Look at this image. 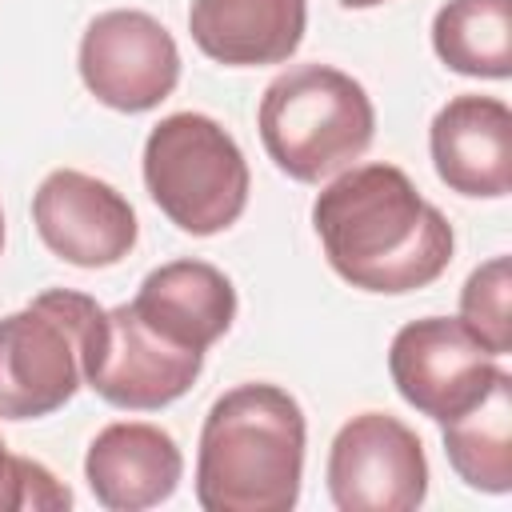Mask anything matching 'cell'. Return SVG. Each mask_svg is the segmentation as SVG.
<instances>
[{"instance_id": "cell-9", "label": "cell", "mask_w": 512, "mask_h": 512, "mask_svg": "<svg viewBox=\"0 0 512 512\" xmlns=\"http://www.w3.org/2000/svg\"><path fill=\"white\" fill-rule=\"evenodd\" d=\"M496 360L500 356H492L460 316L412 320L392 336L388 348V372L404 404L440 424L488 392L492 376L500 372Z\"/></svg>"}, {"instance_id": "cell-20", "label": "cell", "mask_w": 512, "mask_h": 512, "mask_svg": "<svg viewBox=\"0 0 512 512\" xmlns=\"http://www.w3.org/2000/svg\"><path fill=\"white\" fill-rule=\"evenodd\" d=\"M0 248H4V212H0Z\"/></svg>"}, {"instance_id": "cell-4", "label": "cell", "mask_w": 512, "mask_h": 512, "mask_svg": "<svg viewBox=\"0 0 512 512\" xmlns=\"http://www.w3.org/2000/svg\"><path fill=\"white\" fill-rule=\"evenodd\" d=\"M144 188L180 232L216 236L244 216L252 176L224 124L172 112L144 140Z\"/></svg>"}, {"instance_id": "cell-19", "label": "cell", "mask_w": 512, "mask_h": 512, "mask_svg": "<svg viewBox=\"0 0 512 512\" xmlns=\"http://www.w3.org/2000/svg\"><path fill=\"white\" fill-rule=\"evenodd\" d=\"M344 8H376V4H384V0H340Z\"/></svg>"}, {"instance_id": "cell-17", "label": "cell", "mask_w": 512, "mask_h": 512, "mask_svg": "<svg viewBox=\"0 0 512 512\" xmlns=\"http://www.w3.org/2000/svg\"><path fill=\"white\" fill-rule=\"evenodd\" d=\"M508 292H512V264L508 256H492L460 288V320L468 332L492 352L508 356L512 348V320H508Z\"/></svg>"}, {"instance_id": "cell-5", "label": "cell", "mask_w": 512, "mask_h": 512, "mask_svg": "<svg viewBox=\"0 0 512 512\" xmlns=\"http://www.w3.org/2000/svg\"><path fill=\"white\" fill-rule=\"evenodd\" d=\"M100 304L84 292L48 288L0 320V416L36 420L64 408L84 384V328Z\"/></svg>"}, {"instance_id": "cell-8", "label": "cell", "mask_w": 512, "mask_h": 512, "mask_svg": "<svg viewBox=\"0 0 512 512\" xmlns=\"http://www.w3.org/2000/svg\"><path fill=\"white\" fill-rule=\"evenodd\" d=\"M76 64L84 88L116 112H148L168 100L180 80L172 32L140 8L100 12L80 36Z\"/></svg>"}, {"instance_id": "cell-6", "label": "cell", "mask_w": 512, "mask_h": 512, "mask_svg": "<svg viewBox=\"0 0 512 512\" xmlns=\"http://www.w3.org/2000/svg\"><path fill=\"white\" fill-rule=\"evenodd\" d=\"M80 368L84 384L112 408L156 412L196 384L204 352L164 340L136 316L132 304H116L92 312L84 328Z\"/></svg>"}, {"instance_id": "cell-14", "label": "cell", "mask_w": 512, "mask_h": 512, "mask_svg": "<svg viewBox=\"0 0 512 512\" xmlns=\"http://www.w3.org/2000/svg\"><path fill=\"white\" fill-rule=\"evenodd\" d=\"M308 24L304 0H192L188 32L196 48L228 68L284 64Z\"/></svg>"}, {"instance_id": "cell-1", "label": "cell", "mask_w": 512, "mask_h": 512, "mask_svg": "<svg viewBox=\"0 0 512 512\" xmlns=\"http://www.w3.org/2000/svg\"><path fill=\"white\" fill-rule=\"evenodd\" d=\"M312 224L340 280L360 292L400 296L428 288L452 264V224L404 168H344L312 204Z\"/></svg>"}, {"instance_id": "cell-10", "label": "cell", "mask_w": 512, "mask_h": 512, "mask_svg": "<svg viewBox=\"0 0 512 512\" xmlns=\"http://www.w3.org/2000/svg\"><path fill=\"white\" fill-rule=\"evenodd\" d=\"M32 224L48 252L76 268H112L136 244L132 204L100 176L56 168L32 196Z\"/></svg>"}, {"instance_id": "cell-18", "label": "cell", "mask_w": 512, "mask_h": 512, "mask_svg": "<svg viewBox=\"0 0 512 512\" xmlns=\"http://www.w3.org/2000/svg\"><path fill=\"white\" fill-rule=\"evenodd\" d=\"M72 492L28 456H12L0 436V512H56L68 508Z\"/></svg>"}, {"instance_id": "cell-2", "label": "cell", "mask_w": 512, "mask_h": 512, "mask_svg": "<svg viewBox=\"0 0 512 512\" xmlns=\"http://www.w3.org/2000/svg\"><path fill=\"white\" fill-rule=\"evenodd\" d=\"M304 412L280 384H236L200 428L196 504L204 512H288L304 476Z\"/></svg>"}, {"instance_id": "cell-3", "label": "cell", "mask_w": 512, "mask_h": 512, "mask_svg": "<svg viewBox=\"0 0 512 512\" xmlns=\"http://www.w3.org/2000/svg\"><path fill=\"white\" fill-rule=\"evenodd\" d=\"M256 124L264 152L284 176L320 184L368 152L376 108L348 72L332 64H296L264 88Z\"/></svg>"}, {"instance_id": "cell-7", "label": "cell", "mask_w": 512, "mask_h": 512, "mask_svg": "<svg viewBox=\"0 0 512 512\" xmlns=\"http://www.w3.org/2000/svg\"><path fill=\"white\" fill-rule=\"evenodd\" d=\"M328 496L340 512H412L428 496L420 436L388 416H352L328 448Z\"/></svg>"}, {"instance_id": "cell-12", "label": "cell", "mask_w": 512, "mask_h": 512, "mask_svg": "<svg viewBox=\"0 0 512 512\" xmlns=\"http://www.w3.org/2000/svg\"><path fill=\"white\" fill-rule=\"evenodd\" d=\"M184 456L160 424L116 420L100 428L84 456V480L108 512H144L176 492Z\"/></svg>"}, {"instance_id": "cell-16", "label": "cell", "mask_w": 512, "mask_h": 512, "mask_svg": "<svg viewBox=\"0 0 512 512\" xmlns=\"http://www.w3.org/2000/svg\"><path fill=\"white\" fill-rule=\"evenodd\" d=\"M436 56L480 80L512 76V0H448L432 20Z\"/></svg>"}, {"instance_id": "cell-15", "label": "cell", "mask_w": 512, "mask_h": 512, "mask_svg": "<svg viewBox=\"0 0 512 512\" xmlns=\"http://www.w3.org/2000/svg\"><path fill=\"white\" fill-rule=\"evenodd\" d=\"M444 456L476 492L504 496L512 488V376L504 368L472 408L444 420Z\"/></svg>"}, {"instance_id": "cell-11", "label": "cell", "mask_w": 512, "mask_h": 512, "mask_svg": "<svg viewBox=\"0 0 512 512\" xmlns=\"http://www.w3.org/2000/svg\"><path fill=\"white\" fill-rule=\"evenodd\" d=\"M428 148L436 176L476 200H496L508 196L512 188V112L496 96H452L432 128H428Z\"/></svg>"}, {"instance_id": "cell-13", "label": "cell", "mask_w": 512, "mask_h": 512, "mask_svg": "<svg viewBox=\"0 0 512 512\" xmlns=\"http://www.w3.org/2000/svg\"><path fill=\"white\" fill-rule=\"evenodd\" d=\"M136 316L180 348L208 352L236 320V288L208 260H168L128 300Z\"/></svg>"}]
</instances>
